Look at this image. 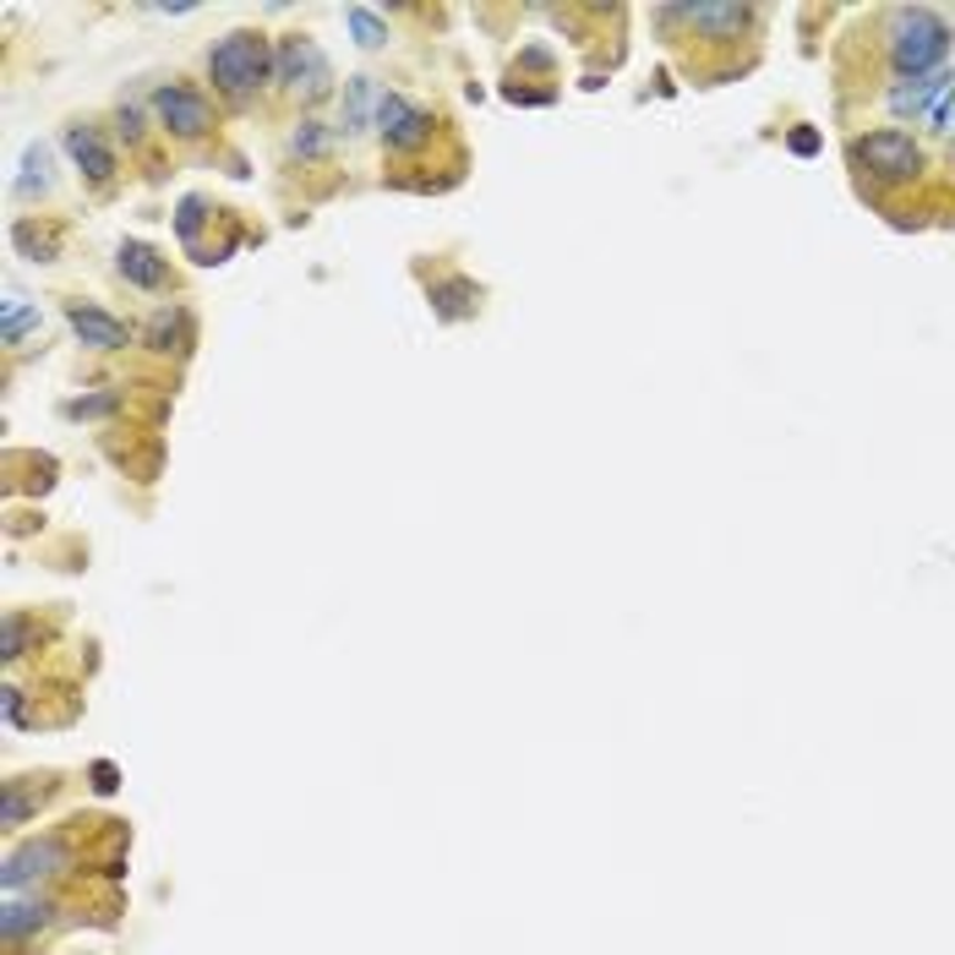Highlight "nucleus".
Returning <instances> with one entry per match:
<instances>
[{
    "mask_svg": "<svg viewBox=\"0 0 955 955\" xmlns=\"http://www.w3.org/2000/svg\"><path fill=\"white\" fill-rule=\"evenodd\" d=\"M951 22L928 6H906L891 17V61L901 77H934L951 56Z\"/></svg>",
    "mask_w": 955,
    "mask_h": 955,
    "instance_id": "obj_1",
    "label": "nucleus"
},
{
    "mask_svg": "<svg viewBox=\"0 0 955 955\" xmlns=\"http://www.w3.org/2000/svg\"><path fill=\"white\" fill-rule=\"evenodd\" d=\"M852 164L879 187H906L923 170V148L906 131H868V137L852 142Z\"/></svg>",
    "mask_w": 955,
    "mask_h": 955,
    "instance_id": "obj_2",
    "label": "nucleus"
},
{
    "mask_svg": "<svg viewBox=\"0 0 955 955\" xmlns=\"http://www.w3.org/2000/svg\"><path fill=\"white\" fill-rule=\"evenodd\" d=\"M268 66H273V56H268V39L262 33H230L208 56V71H213V82L224 93H252L257 82L268 77Z\"/></svg>",
    "mask_w": 955,
    "mask_h": 955,
    "instance_id": "obj_3",
    "label": "nucleus"
},
{
    "mask_svg": "<svg viewBox=\"0 0 955 955\" xmlns=\"http://www.w3.org/2000/svg\"><path fill=\"white\" fill-rule=\"evenodd\" d=\"M273 66H279V82H290V88H295V93H306V99L328 93V82H333L328 56H322L312 39H284V44H279V56H273Z\"/></svg>",
    "mask_w": 955,
    "mask_h": 955,
    "instance_id": "obj_4",
    "label": "nucleus"
},
{
    "mask_svg": "<svg viewBox=\"0 0 955 955\" xmlns=\"http://www.w3.org/2000/svg\"><path fill=\"white\" fill-rule=\"evenodd\" d=\"M378 131H382V142H388L393 153H410V148H421V142L432 137V115H426L421 104L399 99V93H382Z\"/></svg>",
    "mask_w": 955,
    "mask_h": 955,
    "instance_id": "obj_5",
    "label": "nucleus"
},
{
    "mask_svg": "<svg viewBox=\"0 0 955 955\" xmlns=\"http://www.w3.org/2000/svg\"><path fill=\"white\" fill-rule=\"evenodd\" d=\"M153 115L175 131V137H202V131L213 127V110H208V99H202L197 88H175V82L153 93Z\"/></svg>",
    "mask_w": 955,
    "mask_h": 955,
    "instance_id": "obj_6",
    "label": "nucleus"
},
{
    "mask_svg": "<svg viewBox=\"0 0 955 955\" xmlns=\"http://www.w3.org/2000/svg\"><path fill=\"white\" fill-rule=\"evenodd\" d=\"M56 868H66V846L56 835H44V841H28V846H17V852L6 857L0 885H6V895H17L22 885H33V879H44V874H56Z\"/></svg>",
    "mask_w": 955,
    "mask_h": 955,
    "instance_id": "obj_7",
    "label": "nucleus"
},
{
    "mask_svg": "<svg viewBox=\"0 0 955 955\" xmlns=\"http://www.w3.org/2000/svg\"><path fill=\"white\" fill-rule=\"evenodd\" d=\"M951 93V71H934V77H901L891 88V115H923L928 104H939Z\"/></svg>",
    "mask_w": 955,
    "mask_h": 955,
    "instance_id": "obj_8",
    "label": "nucleus"
},
{
    "mask_svg": "<svg viewBox=\"0 0 955 955\" xmlns=\"http://www.w3.org/2000/svg\"><path fill=\"white\" fill-rule=\"evenodd\" d=\"M66 322H71V333H77L82 344H93V350H121L131 339L127 322L104 318V312H93V306H66Z\"/></svg>",
    "mask_w": 955,
    "mask_h": 955,
    "instance_id": "obj_9",
    "label": "nucleus"
},
{
    "mask_svg": "<svg viewBox=\"0 0 955 955\" xmlns=\"http://www.w3.org/2000/svg\"><path fill=\"white\" fill-rule=\"evenodd\" d=\"M672 17L704 28L710 39H737V33H748V22H754L748 6H683V11H672Z\"/></svg>",
    "mask_w": 955,
    "mask_h": 955,
    "instance_id": "obj_10",
    "label": "nucleus"
},
{
    "mask_svg": "<svg viewBox=\"0 0 955 955\" xmlns=\"http://www.w3.org/2000/svg\"><path fill=\"white\" fill-rule=\"evenodd\" d=\"M66 153L77 159V170H82L88 181H110V175H115V153L99 142V131L93 127H71L66 131Z\"/></svg>",
    "mask_w": 955,
    "mask_h": 955,
    "instance_id": "obj_11",
    "label": "nucleus"
},
{
    "mask_svg": "<svg viewBox=\"0 0 955 955\" xmlns=\"http://www.w3.org/2000/svg\"><path fill=\"white\" fill-rule=\"evenodd\" d=\"M121 273H127L137 290H159L170 268H164V257L153 252V247H142V241H127V247H121Z\"/></svg>",
    "mask_w": 955,
    "mask_h": 955,
    "instance_id": "obj_12",
    "label": "nucleus"
},
{
    "mask_svg": "<svg viewBox=\"0 0 955 955\" xmlns=\"http://www.w3.org/2000/svg\"><path fill=\"white\" fill-rule=\"evenodd\" d=\"M44 923H50V901H11L6 917H0V934H6V945H22V939L39 934Z\"/></svg>",
    "mask_w": 955,
    "mask_h": 955,
    "instance_id": "obj_13",
    "label": "nucleus"
},
{
    "mask_svg": "<svg viewBox=\"0 0 955 955\" xmlns=\"http://www.w3.org/2000/svg\"><path fill=\"white\" fill-rule=\"evenodd\" d=\"M372 110H382L378 82H372V77H355V82H350V99H344V127L361 131L366 121H372Z\"/></svg>",
    "mask_w": 955,
    "mask_h": 955,
    "instance_id": "obj_14",
    "label": "nucleus"
},
{
    "mask_svg": "<svg viewBox=\"0 0 955 955\" xmlns=\"http://www.w3.org/2000/svg\"><path fill=\"white\" fill-rule=\"evenodd\" d=\"M17 191H22V197H33V191H50V148H44V142H33V148H28V159H22V175H17Z\"/></svg>",
    "mask_w": 955,
    "mask_h": 955,
    "instance_id": "obj_15",
    "label": "nucleus"
},
{
    "mask_svg": "<svg viewBox=\"0 0 955 955\" xmlns=\"http://www.w3.org/2000/svg\"><path fill=\"white\" fill-rule=\"evenodd\" d=\"M470 301H475V284H464V279H453V284H432V306H438L443 318H464V312H470Z\"/></svg>",
    "mask_w": 955,
    "mask_h": 955,
    "instance_id": "obj_16",
    "label": "nucleus"
},
{
    "mask_svg": "<svg viewBox=\"0 0 955 955\" xmlns=\"http://www.w3.org/2000/svg\"><path fill=\"white\" fill-rule=\"evenodd\" d=\"M344 22L355 28V44H361V50H378L382 39H388L382 17H378V11H366V6H350V11H344Z\"/></svg>",
    "mask_w": 955,
    "mask_h": 955,
    "instance_id": "obj_17",
    "label": "nucleus"
},
{
    "mask_svg": "<svg viewBox=\"0 0 955 955\" xmlns=\"http://www.w3.org/2000/svg\"><path fill=\"white\" fill-rule=\"evenodd\" d=\"M0 312H6V344H22V339H28V328H39V318L22 306V295H6V306H0Z\"/></svg>",
    "mask_w": 955,
    "mask_h": 955,
    "instance_id": "obj_18",
    "label": "nucleus"
},
{
    "mask_svg": "<svg viewBox=\"0 0 955 955\" xmlns=\"http://www.w3.org/2000/svg\"><path fill=\"white\" fill-rule=\"evenodd\" d=\"M11 241H17L22 252H33V257H39V262H50V257H56V235H50V230H33V224H17V230H11Z\"/></svg>",
    "mask_w": 955,
    "mask_h": 955,
    "instance_id": "obj_19",
    "label": "nucleus"
},
{
    "mask_svg": "<svg viewBox=\"0 0 955 955\" xmlns=\"http://www.w3.org/2000/svg\"><path fill=\"white\" fill-rule=\"evenodd\" d=\"M197 224H202V197H187V202H181V213H175V230H181V241H187V247H197Z\"/></svg>",
    "mask_w": 955,
    "mask_h": 955,
    "instance_id": "obj_20",
    "label": "nucleus"
},
{
    "mask_svg": "<svg viewBox=\"0 0 955 955\" xmlns=\"http://www.w3.org/2000/svg\"><path fill=\"white\" fill-rule=\"evenodd\" d=\"M786 148H792L797 159H814V153H820V131H814V127H797L792 137H786Z\"/></svg>",
    "mask_w": 955,
    "mask_h": 955,
    "instance_id": "obj_21",
    "label": "nucleus"
},
{
    "mask_svg": "<svg viewBox=\"0 0 955 955\" xmlns=\"http://www.w3.org/2000/svg\"><path fill=\"white\" fill-rule=\"evenodd\" d=\"M115 786H121V770H115L110 760H99L93 764V792H99V797H110Z\"/></svg>",
    "mask_w": 955,
    "mask_h": 955,
    "instance_id": "obj_22",
    "label": "nucleus"
},
{
    "mask_svg": "<svg viewBox=\"0 0 955 955\" xmlns=\"http://www.w3.org/2000/svg\"><path fill=\"white\" fill-rule=\"evenodd\" d=\"M22 639H28V623H22V617H6V650H0V655L17 661V655H22Z\"/></svg>",
    "mask_w": 955,
    "mask_h": 955,
    "instance_id": "obj_23",
    "label": "nucleus"
},
{
    "mask_svg": "<svg viewBox=\"0 0 955 955\" xmlns=\"http://www.w3.org/2000/svg\"><path fill=\"white\" fill-rule=\"evenodd\" d=\"M104 410H115V393H99V399H77V404H66V415H104Z\"/></svg>",
    "mask_w": 955,
    "mask_h": 955,
    "instance_id": "obj_24",
    "label": "nucleus"
},
{
    "mask_svg": "<svg viewBox=\"0 0 955 955\" xmlns=\"http://www.w3.org/2000/svg\"><path fill=\"white\" fill-rule=\"evenodd\" d=\"M181 312H175V318H170V312H164V318L153 322V350H170V339H175V328H181Z\"/></svg>",
    "mask_w": 955,
    "mask_h": 955,
    "instance_id": "obj_25",
    "label": "nucleus"
},
{
    "mask_svg": "<svg viewBox=\"0 0 955 955\" xmlns=\"http://www.w3.org/2000/svg\"><path fill=\"white\" fill-rule=\"evenodd\" d=\"M322 142L328 137L318 131V121H306V131H295V153H322Z\"/></svg>",
    "mask_w": 955,
    "mask_h": 955,
    "instance_id": "obj_26",
    "label": "nucleus"
},
{
    "mask_svg": "<svg viewBox=\"0 0 955 955\" xmlns=\"http://www.w3.org/2000/svg\"><path fill=\"white\" fill-rule=\"evenodd\" d=\"M6 721H11V726L22 721V688H6Z\"/></svg>",
    "mask_w": 955,
    "mask_h": 955,
    "instance_id": "obj_27",
    "label": "nucleus"
}]
</instances>
